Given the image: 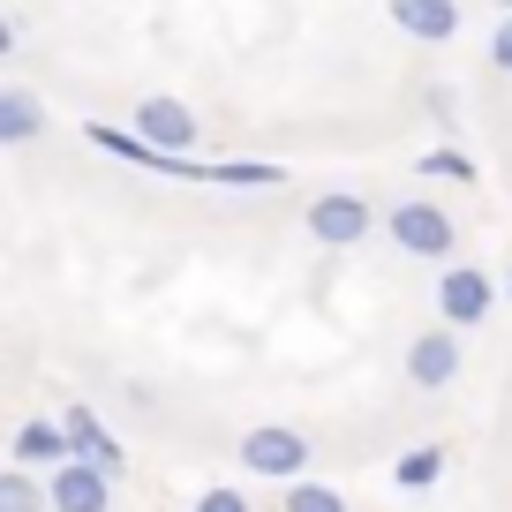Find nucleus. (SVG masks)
Instances as JSON below:
<instances>
[{
	"label": "nucleus",
	"instance_id": "nucleus-1",
	"mask_svg": "<svg viewBox=\"0 0 512 512\" xmlns=\"http://www.w3.org/2000/svg\"><path fill=\"white\" fill-rule=\"evenodd\" d=\"M384 219V234H392V249L400 256H415V264H445L452 256V211L437 204V196H400V204H384L377 211Z\"/></svg>",
	"mask_w": 512,
	"mask_h": 512
},
{
	"label": "nucleus",
	"instance_id": "nucleus-2",
	"mask_svg": "<svg viewBox=\"0 0 512 512\" xmlns=\"http://www.w3.org/2000/svg\"><path fill=\"white\" fill-rule=\"evenodd\" d=\"M234 460L249 467V475H264V482H279V490H287V482L309 475L317 445H309V430H294V422H256V430H241Z\"/></svg>",
	"mask_w": 512,
	"mask_h": 512
},
{
	"label": "nucleus",
	"instance_id": "nucleus-3",
	"mask_svg": "<svg viewBox=\"0 0 512 512\" xmlns=\"http://www.w3.org/2000/svg\"><path fill=\"white\" fill-rule=\"evenodd\" d=\"M490 309H497L490 264H445L437 272V324L445 332H475V324H490Z\"/></svg>",
	"mask_w": 512,
	"mask_h": 512
},
{
	"label": "nucleus",
	"instance_id": "nucleus-4",
	"mask_svg": "<svg viewBox=\"0 0 512 512\" xmlns=\"http://www.w3.org/2000/svg\"><path fill=\"white\" fill-rule=\"evenodd\" d=\"M302 226H309V241H324V249H362L369 226H377V211H369V196H354V189H324V196H309Z\"/></svg>",
	"mask_w": 512,
	"mask_h": 512
},
{
	"label": "nucleus",
	"instance_id": "nucleus-5",
	"mask_svg": "<svg viewBox=\"0 0 512 512\" xmlns=\"http://www.w3.org/2000/svg\"><path fill=\"white\" fill-rule=\"evenodd\" d=\"M53 422H61V437H68V460L98 467V475H113V482L128 475V445H121V437H113L83 400H68V415H53Z\"/></svg>",
	"mask_w": 512,
	"mask_h": 512
},
{
	"label": "nucleus",
	"instance_id": "nucleus-6",
	"mask_svg": "<svg viewBox=\"0 0 512 512\" xmlns=\"http://www.w3.org/2000/svg\"><path fill=\"white\" fill-rule=\"evenodd\" d=\"M136 136H144L151 151L189 159V151H196V113L181 106V98H166V91H144V98H136Z\"/></svg>",
	"mask_w": 512,
	"mask_h": 512
},
{
	"label": "nucleus",
	"instance_id": "nucleus-7",
	"mask_svg": "<svg viewBox=\"0 0 512 512\" xmlns=\"http://www.w3.org/2000/svg\"><path fill=\"white\" fill-rule=\"evenodd\" d=\"M46 512H113V475H98L83 460H61L46 475Z\"/></svg>",
	"mask_w": 512,
	"mask_h": 512
},
{
	"label": "nucleus",
	"instance_id": "nucleus-8",
	"mask_svg": "<svg viewBox=\"0 0 512 512\" xmlns=\"http://www.w3.org/2000/svg\"><path fill=\"white\" fill-rule=\"evenodd\" d=\"M460 377V332H415L407 339V384L415 392H445Z\"/></svg>",
	"mask_w": 512,
	"mask_h": 512
},
{
	"label": "nucleus",
	"instance_id": "nucleus-9",
	"mask_svg": "<svg viewBox=\"0 0 512 512\" xmlns=\"http://www.w3.org/2000/svg\"><path fill=\"white\" fill-rule=\"evenodd\" d=\"M384 16H392V31L415 38V46L460 38V0H384Z\"/></svg>",
	"mask_w": 512,
	"mask_h": 512
},
{
	"label": "nucleus",
	"instance_id": "nucleus-10",
	"mask_svg": "<svg viewBox=\"0 0 512 512\" xmlns=\"http://www.w3.org/2000/svg\"><path fill=\"white\" fill-rule=\"evenodd\" d=\"M68 460V437L53 415H31L16 437H8V467H31V475H53V467Z\"/></svg>",
	"mask_w": 512,
	"mask_h": 512
},
{
	"label": "nucleus",
	"instance_id": "nucleus-11",
	"mask_svg": "<svg viewBox=\"0 0 512 512\" xmlns=\"http://www.w3.org/2000/svg\"><path fill=\"white\" fill-rule=\"evenodd\" d=\"M38 136H46V98L0 91V144H38Z\"/></svg>",
	"mask_w": 512,
	"mask_h": 512
},
{
	"label": "nucleus",
	"instance_id": "nucleus-12",
	"mask_svg": "<svg viewBox=\"0 0 512 512\" xmlns=\"http://www.w3.org/2000/svg\"><path fill=\"white\" fill-rule=\"evenodd\" d=\"M437 482H445V452L437 445H415V452H400V460H392V490H437Z\"/></svg>",
	"mask_w": 512,
	"mask_h": 512
},
{
	"label": "nucleus",
	"instance_id": "nucleus-13",
	"mask_svg": "<svg viewBox=\"0 0 512 512\" xmlns=\"http://www.w3.org/2000/svg\"><path fill=\"white\" fill-rule=\"evenodd\" d=\"M0 512H46V475H31V467H0Z\"/></svg>",
	"mask_w": 512,
	"mask_h": 512
},
{
	"label": "nucleus",
	"instance_id": "nucleus-14",
	"mask_svg": "<svg viewBox=\"0 0 512 512\" xmlns=\"http://www.w3.org/2000/svg\"><path fill=\"white\" fill-rule=\"evenodd\" d=\"M204 181H219V189H279V166H264V159H226V166H204Z\"/></svg>",
	"mask_w": 512,
	"mask_h": 512
},
{
	"label": "nucleus",
	"instance_id": "nucleus-15",
	"mask_svg": "<svg viewBox=\"0 0 512 512\" xmlns=\"http://www.w3.org/2000/svg\"><path fill=\"white\" fill-rule=\"evenodd\" d=\"M279 512H347V497L332 490V482H287V497H279Z\"/></svg>",
	"mask_w": 512,
	"mask_h": 512
},
{
	"label": "nucleus",
	"instance_id": "nucleus-16",
	"mask_svg": "<svg viewBox=\"0 0 512 512\" xmlns=\"http://www.w3.org/2000/svg\"><path fill=\"white\" fill-rule=\"evenodd\" d=\"M422 174H437V181H475V159H467V151H452V144H437V151H422Z\"/></svg>",
	"mask_w": 512,
	"mask_h": 512
},
{
	"label": "nucleus",
	"instance_id": "nucleus-17",
	"mask_svg": "<svg viewBox=\"0 0 512 512\" xmlns=\"http://www.w3.org/2000/svg\"><path fill=\"white\" fill-rule=\"evenodd\" d=\"M189 512H249V497H241V490H234V482H211V490H204V497H196V505H189Z\"/></svg>",
	"mask_w": 512,
	"mask_h": 512
},
{
	"label": "nucleus",
	"instance_id": "nucleus-18",
	"mask_svg": "<svg viewBox=\"0 0 512 512\" xmlns=\"http://www.w3.org/2000/svg\"><path fill=\"white\" fill-rule=\"evenodd\" d=\"M490 68H497V76H512V16L490 31Z\"/></svg>",
	"mask_w": 512,
	"mask_h": 512
},
{
	"label": "nucleus",
	"instance_id": "nucleus-19",
	"mask_svg": "<svg viewBox=\"0 0 512 512\" xmlns=\"http://www.w3.org/2000/svg\"><path fill=\"white\" fill-rule=\"evenodd\" d=\"M8 53H16V23L0 16V61H8Z\"/></svg>",
	"mask_w": 512,
	"mask_h": 512
},
{
	"label": "nucleus",
	"instance_id": "nucleus-20",
	"mask_svg": "<svg viewBox=\"0 0 512 512\" xmlns=\"http://www.w3.org/2000/svg\"><path fill=\"white\" fill-rule=\"evenodd\" d=\"M497 302H512V264H505V279H497Z\"/></svg>",
	"mask_w": 512,
	"mask_h": 512
},
{
	"label": "nucleus",
	"instance_id": "nucleus-21",
	"mask_svg": "<svg viewBox=\"0 0 512 512\" xmlns=\"http://www.w3.org/2000/svg\"><path fill=\"white\" fill-rule=\"evenodd\" d=\"M490 8H497V16H512V0H490Z\"/></svg>",
	"mask_w": 512,
	"mask_h": 512
}]
</instances>
